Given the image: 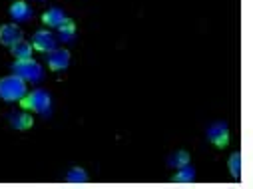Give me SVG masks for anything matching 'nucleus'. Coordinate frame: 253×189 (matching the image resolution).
Segmentation results:
<instances>
[{
    "instance_id": "nucleus-14",
    "label": "nucleus",
    "mask_w": 253,
    "mask_h": 189,
    "mask_svg": "<svg viewBox=\"0 0 253 189\" xmlns=\"http://www.w3.org/2000/svg\"><path fill=\"white\" fill-rule=\"evenodd\" d=\"M171 167H175V169H179V167H183V165H187L189 163V153L187 151H175L171 157H169V161H168Z\"/></svg>"
},
{
    "instance_id": "nucleus-12",
    "label": "nucleus",
    "mask_w": 253,
    "mask_h": 189,
    "mask_svg": "<svg viewBox=\"0 0 253 189\" xmlns=\"http://www.w3.org/2000/svg\"><path fill=\"white\" fill-rule=\"evenodd\" d=\"M12 48V56L16 58V60H26V58H32V44L30 42H24V40H20V42H16L14 46H10Z\"/></svg>"
},
{
    "instance_id": "nucleus-13",
    "label": "nucleus",
    "mask_w": 253,
    "mask_h": 189,
    "mask_svg": "<svg viewBox=\"0 0 253 189\" xmlns=\"http://www.w3.org/2000/svg\"><path fill=\"white\" fill-rule=\"evenodd\" d=\"M194 179H196V169L189 167V163L183 165V167H179L177 173L173 175V181H177V183H189V181H194Z\"/></svg>"
},
{
    "instance_id": "nucleus-8",
    "label": "nucleus",
    "mask_w": 253,
    "mask_h": 189,
    "mask_svg": "<svg viewBox=\"0 0 253 189\" xmlns=\"http://www.w3.org/2000/svg\"><path fill=\"white\" fill-rule=\"evenodd\" d=\"M10 16L16 22H26V20L32 18V10H30V6L24 2V0H18V2H14L10 6Z\"/></svg>"
},
{
    "instance_id": "nucleus-5",
    "label": "nucleus",
    "mask_w": 253,
    "mask_h": 189,
    "mask_svg": "<svg viewBox=\"0 0 253 189\" xmlns=\"http://www.w3.org/2000/svg\"><path fill=\"white\" fill-rule=\"evenodd\" d=\"M208 138H210V142H211L213 146L225 148L227 142H229V130H227V125H225V123H213V125H210Z\"/></svg>"
},
{
    "instance_id": "nucleus-2",
    "label": "nucleus",
    "mask_w": 253,
    "mask_h": 189,
    "mask_svg": "<svg viewBox=\"0 0 253 189\" xmlns=\"http://www.w3.org/2000/svg\"><path fill=\"white\" fill-rule=\"evenodd\" d=\"M12 72L16 76H20L24 82H40L44 76L42 66L38 64L36 60L26 58V60H16V64L12 66Z\"/></svg>"
},
{
    "instance_id": "nucleus-6",
    "label": "nucleus",
    "mask_w": 253,
    "mask_h": 189,
    "mask_svg": "<svg viewBox=\"0 0 253 189\" xmlns=\"http://www.w3.org/2000/svg\"><path fill=\"white\" fill-rule=\"evenodd\" d=\"M32 48H36L40 52H52L56 48V38L48 30H38L32 38Z\"/></svg>"
},
{
    "instance_id": "nucleus-7",
    "label": "nucleus",
    "mask_w": 253,
    "mask_h": 189,
    "mask_svg": "<svg viewBox=\"0 0 253 189\" xmlns=\"http://www.w3.org/2000/svg\"><path fill=\"white\" fill-rule=\"evenodd\" d=\"M20 40H22V30L16 24H4V26H0V44L14 46Z\"/></svg>"
},
{
    "instance_id": "nucleus-9",
    "label": "nucleus",
    "mask_w": 253,
    "mask_h": 189,
    "mask_svg": "<svg viewBox=\"0 0 253 189\" xmlns=\"http://www.w3.org/2000/svg\"><path fill=\"white\" fill-rule=\"evenodd\" d=\"M10 123L16 130H30L32 128V115L26 112H14L10 115Z\"/></svg>"
},
{
    "instance_id": "nucleus-16",
    "label": "nucleus",
    "mask_w": 253,
    "mask_h": 189,
    "mask_svg": "<svg viewBox=\"0 0 253 189\" xmlns=\"http://www.w3.org/2000/svg\"><path fill=\"white\" fill-rule=\"evenodd\" d=\"M66 179H68L70 183H86V181H88V173H86L82 167H72V169L68 171Z\"/></svg>"
},
{
    "instance_id": "nucleus-4",
    "label": "nucleus",
    "mask_w": 253,
    "mask_h": 189,
    "mask_svg": "<svg viewBox=\"0 0 253 189\" xmlns=\"http://www.w3.org/2000/svg\"><path fill=\"white\" fill-rule=\"evenodd\" d=\"M70 64V52L64 48H54L48 52V68L58 72V70H66Z\"/></svg>"
},
{
    "instance_id": "nucleus-10",
    "label": "nucleus",
    "mask_w": 253,
    "mask_h": 189,
    "mask_svg": "<svg viewBox=\"0 0 253 189\" xmlns=\"http://www.w3.org/2000/svg\"><path fill=\"white\" fill-rule=\"evenodd\" d=\"M42 20H44L46 26H50V28H58L62 22L66 20V16H64V12H62L60 8H50V10L44 12Z\"/></svg>"
},
{
    "instance_id": "nucleus-1",
    "label": "nucleus",
    "mask_w": 253,
    "mask_h": 189,
    "mask_svg": "<svg viewBox=\"0 0 253 189\" xmlns=\"http://www.w3.org/2000/svg\"><path fill=\"white\" fill-rule=\"evenodd\" d=\"M26 96V82L12 74L0 80V98L6 100V102H20Z\"/></svg>"
},
{
    "instance_id": "nucleus-3",
    "label": "nucleus",
    "mask_w": 253,
    "mask_h": 189,
    "mask_svg": "<svg viewBox=\"0 0 253 189\" xmlns=\"http://www.w3.org/2000/svg\"><path fill=\"white\" fill-rule=\"evenodd\" d=\"M20 102L26 110H32V112H38V113H46L50 110V104H52L50 94L46 90H34L28 96H24Z\"/></svg>"
},
{
    "instance_id": "nucleus-15",
    "label": "nucleus",
    "mask_w": 253,
    "mask_h": 189,
    "mask_svg": "<svg viewBox=\"0 0 253 189\" xmlns=\"http://www.w3.org/2000/svg\"><path fill=\"white\" fill-rule=\"evenodd\" d=\"M229 173H231V177H235V179L241 177V153H239V151H235V153L229 157Z\"/></svg>"
},
{
    "instance_id": "nucleus-11",
    "label": "nucleus",
    "mask_w": 253,
    "mask_h": 189,
    "mask_svg": "<svg viewBox=\"0 0 253 189\" xmlns=\"http://www.w3.org/2000/svg\"><path fill=\"white\" fill-rule=\"evenodd\" d=\"M58 30H60V40H62V42H72L74 36H76V24H74V20H70V18H66L64 22H62V24L58 26Z\"/></svg>"
}]
</instances>
